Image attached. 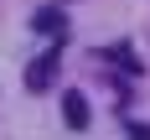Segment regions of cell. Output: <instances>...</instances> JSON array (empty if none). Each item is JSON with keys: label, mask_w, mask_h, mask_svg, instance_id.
<instances>
[{"label": "cell", "mask_w": 150, "mask_h": 140, "mask_svg": "<svg viewBox=\"0 0 150 140\" xmlns=\"http://www.w3.org/2000/svg\"><path fill=\"white\" fill-rule=\"evenodd\" d=\"M114 52H119V62H124V73H140V62H135V52H129V42H119Z\"/></svg>", "instance_id": "cell-4"}, {"label": "cell", "mask_w": 150, "mask_h": 140, "mask_svg": "<svg viewBox=\"0 0 150 140\" xmlns=\"http://www.w3.org/2000/svg\"><path fill=\"white\" fill-rule=\"evenodd\" d=\"M57 62H62V52H57V47H52V52H42V57L26 68V88H31V93H47L52 83H57Z\"/></svg>", "instance_id": "cell-1"}, {"label": "cell", "mask_w": 150, "mask_h": 140, "mask_svg": "<svg viewBox=\"0 0 150 140\" xmlns=\"http://www.w3.org/2000/svg\"><path fill=\"white\" fill-rule=\"evenodd\" d=\"M124 135H129V140H150V124H129Z\"/></svg>", "instance_id": "cell-5"}, {"label": "cell", "mask_w": 150, "mask_h": 140, "mask_svg": "<svg viewBox=\"0 0 150 140\" xmlns=\"http://www.w3.org/2000/svg\"><path fill=\"white\" fill-rule=\"evenodd\" d=\"M31 31H36V36H47V42H62V36H67V11H57V5L31 11Z\"/></svg>", "instance_id": "cell-2"}, {"label": "cell", "mask_w": 150, "mask_h": 140, "mask_svg": "<svg viewBox=\"0 0 150 140\" xmlns=\"http://www.w3.org/2000/svg\"><path fill=\"white\" fill-rule=\"evenodd\" d=\"M62 119L73 124V130H88V119H93L88 99H83V93H62Z\"/></svg>", "instance_id": "cell-3"}]
</instances>
